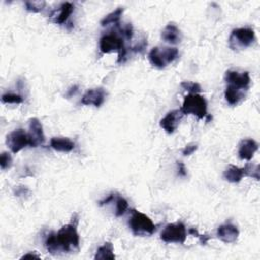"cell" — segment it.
I'll return each mask as SVG.
<instances>
[{
    "label": "cell",
    "mask_w": 260,
    "mask_h": 260,
    "mask_svg": "<svg viewBox=\"0 0 260 260\" xmlns=\"http://www.w3.org/2000/svg\"><path fill=\"white\" fill-rule=\"evenodd\" d=\"M78 216L74 214L71 221L63 225L57 233L48 235L45 241V247L51 254L59 252H74L79 250V235L77 232Z\"/></svg>",
    "instance_id": "1"
},
{
    "label": "cell",
    "mask_w": 260,
    "mask_h": 260,
    "mask_svg": "<svg viewBox=\"0 0 260 260\" xmlns=\"http://www.w3.org/2000/svg\"><path fill=\"white\" fill-rule=\"evenodd\" d=\"M184 115L192 114L198 119L207 117V102L199 93H189L184 98L183 105L180 109Z\"/></svg>",
    "instance_id": "2"
},
{
    "label": "cell",
    "mask_w": 260,
    "mask_h": 260,
    "mask_svg": "<svg viewBox=\"0 0 260 260\" xmlns=\"http://www.w3.org/2000/svg\"><path fill=\"white\" fill-rule=\"evenodd\" d=\"M129 226L135 236H150L155 232V224L144 213L133 209L129 219Z\"/></svg>",
    "instance_id": "3"
},
{
    "label": "cell",
    "mask_w": 260,
    "mask_h": 260,
    "mask_svg": "<svg viewBox=\"0 0 260 260\" xmlns=\"http://www.w3.org/2000/svg\"><path fill=\"white\" fill-rule=\"evenodd\" d=\"M178 57V49L171 47H154L148 53V60L150 64L156 68H165L167 65L173 63Z\"/></svg>",
    "instance_id": "4"
},
{
    "label": "cell",
    "mask_w": 260,
    "mask_h": 260,
    "mask_svg": "<svg viewBox=\"0 0 260 260\" xmlns=\"http://www.w3.org/2000/svg\"><path fill=\"white\" fill-rule=\"evenodd\" d=\"M256 41L255 32L250 27L234 29L229 38V46L233 50H243L250 47Z\"/></svg>",
    "instance_id": "5"
},
{
    "label": "cell",
    "mask_w": 260,
    "mask_h": 260,
    "mask_svg": "<svg viewBox=\"0 0 260 260\" xmlns=\"http://www.w3.org/2000/svg\"><path fill=\"white\" fill-rule=\"evenodd\" d=\"M244 177H252L256 180L259 179V167L258 165L247 164L243 168L230 165L223 172V178L230 183H239Z\"/></svg>",
    "instance_id": "6"
},
{
    "label": "cell",
    "mask_w": 260,
    "mask_h": 260,
    "mask_svg": "<svg viewBox=\"0 0 260 260\" xmlns=\"http://www.w3.org/2000/svg\"><path fill=\"white\" fill-rule=\"evenodd\" d=\"M187 238L186 226L183 222L178 221L174 223H169L160 233V239L165 243H185Z\"/></svg>",
    "instance_id": "7"
},
{
    "label": "cell",
    "mask_w": 260,
    "mask_h": 260,
    "mask_svg": "<svg viewBox=\"0 0 260 260\" xmlns=\"http://www.w3.org/2000/svg\"><path fill=\"white\" fill-rule=\"evenodd\" d=\"M124 38L119 31H112L105 34L100 39V50L104 54H109L112 52H122L125 49Z\"/></svg>",
    "instance_id": "8"
},
{
    "label": "cell",
    "mask_w": 260,
    "mask_h": 260,
    "mask_svg": "<svg viewBox=\"0 0 260 260\" xmlns=\"http://www.w3.org/2000/svg\"><path fill=\"white\" fill-rule=\"evenodd\" d=\"M6 144L13 153H17L26 146H29L28 133L23 129H15L7 135Z\"/></svg>",
    "instance_id": "9"
},
{
    "label": "cell",
    "mask_w": 260,
    "mask_h": 260,
    "mask_svg": "<svg viewBox=\"0 0 260 260\" xmlns=\"http://www.w3.org/2000/svg\"><path fill=\"white\" fill-rule=\"evenodd\" d=\"M224 80L228 84L234 85L243 90H248L251 78L248 71L238 72L236 70H228L224 74Z\"/></svg>",
    "instance_id": "10"
},
{
    "label": "cell",
    "mask_w": 260,
    "mask_h": 260,
    "mask_svg": "<svg viewBox=\"0 0 260 260\" xmlns=\"http://www.w3.org/2000/svg\"><path fill=\"white\" fill-rule=\"evenodd\" d=\"M28 137L29 146L38 147L45 142V134L43 131V125L38 118H30L28 120Z\"/></svg>",
    "instance_id": "11"
},
{
    "label": "cell",
    "mask_w": 260,
    "mask_h": 260,
    "mask_svg": "<svg viewBox=\"0 0 260 260\" xmlns=\"http://www.w3.org/2000/svg\"><path fill=\"white\" fill-rule=\"evenodd\" d=\"M183 113L181 110H173L170 111L159 122V126L169 134L174 133L183 117Z\"/></svg>",
    "instance_id": "12"
},
{
    "label": "cell",
    "mask_w": 260,
    "mask_h": 260,
    "mask_svg": "<svg viewBox=\"0 0 260 260\" xmlns=\"http://www.w3.org/2000/svg\"><path fill=\"white\" fill-rule=\"evenodd\" d=\"M107 92L103 87H96V88H91L88 89L83 96L81 98V104L85 106H94L96 108L101 107L105 100H106Z\"/></svg>",
    "instance_id": "13"
},
{
    "label": "cell",
    "mask_w": 260,
    "mask_h": 260,
    "mask_svg": "<svg viewBox=\"0 0 260 260\" xmlns=\"http://www.w3.org/2000/svg\"><path fill=\"white\" fill-rule=\"evenodd\" d=\"M239 234L240 233L238 228L231 222H226L224 224L219 225L216 232L217 238L225 244L235 243L239 237Z\"/></svg>",
    "instance_id": "14"
},
{
    "label": "cell",
    "mask_w": 260,
    "mask_h": 260,
    "mask_svg": "<svg viewBox=\"0 0 260 260\" xmlns=\"http://www.w3.org/2000/svg\"><path fill=\"white\" fill-rule=\"evenodd\" d=\"M258 150V143L252 138L243 139L239 144V157L241 159L250 160Z\"/></svg>",
    "instance_id": "15"
},
{
    "label": "cell",
    "mask_w": 260,
    "mask_h": 260,
    "mask_svg": "<svg viewBox=\"0 0 260 260\" xmlns=\"http://www.w3.org/2000/svg\"><path fill=\"white\" fill-rule=\"evenodd\" d=\"M74 10V5L70 2H64L60 5L57 10H54L51 13V16L54 17L53 21L57 24H64L70 17L71 13Z\"/></svg>",
    "instance_id": "16"
},
{
    "label": "cell",
    "mask_w": 260,
    "mask_h": 260,
    "mask_svg": "<svg viewBox=\"0 0 260 260\" xmlns=\"http://www.w3.org/2000/svg\"><path fill=\"white\" fill-rule=\"evenodd\" d=\"M161 39L169 44L176 45L181 42L182 32L176 24L169 23L165 26V28L161 31Z\"/></svg>",
    "instance_id": "17"
},
{
    "label": "cell",
    "mask_w": 260,
    "mask_h": 260,
    "mask_svg": "<svg viewBox=\"0 0 260 260\" xmlns=\"http://www.w3.org/2000/svg\"><path fill=\"white\" fill-rule=\"evenodd\" d=\"M246 95V90L238 88L234 85L228 84L224 90V99L231 106H236L240 104Z\"/></svg>",
    "instance_id": "18"
},
{
    "label": "cell",
    "mask_w": 260,
    "mask_h": 260,
    "mask_svg": "<svg viewBox=\"0 0 260 260\" xmlns=\"http://www.w3.org/2000/svg\"><path fill=\"white\" fill-rule=\"evenodd\" d=\"M50 146L56 151L69 152L73 150L75 144L68 137H53L50 140Z\"/></svg>",
    "instance_id": "19"
},
{
    "label": "cell",
    "mask_w": 260,
    "mask_h": 260,
    "mask_svg": "<svg viewBox=\"0 0 260 260\" xmlns=\"http://www.w3.org/2000/svg\"><path fill=\"white\" fill-rule=\"evenodd\" d=\"M123 11H124V8L118 7L114 11L110 12L109 14H107L101 20V25L102 26H108L110 24H115V25L119 24V21H120V18L122 16V14H123Z\"/></svg>",
    "instance_id": "20"
},
{
    "label": "cell",
    "mask_w": 260,
    "mask_h": 260,
    "mask_svg": "<svg viewBox=\"0 0 260 260\" xmlns=\"http://www.w3.org/2000/svg\"><path fill=\"white\" fill-rule=\"evenodd\" d=\"M114 247L111 242H106L103 246H101L95 253L94 259H114Z\"/></svg>",
    "instance_id": "21"
},
{
    "label": "cell",
    "mask_w": 260,
    "mask_h": 260,
    "mask_svg": "<svg viewBox=\"0 0 260 260\" xmlns=\"http://www.w3.org/2000/svg\"><path fill=\"white\" fill-rule=\"evenodd\" d=\"M115 202H116V211L115 214L116 216H122L126 213L127 209H128V201L119 195H116L115 197Z\"/></svg>",
    "instance_id": "22"
},
{
    "label": "cell",
    "mask_w": 260,
    "mask_h": 260,
    "mask_svg": "<svg viewBox=\"0 0 260 260\" xmlns=\"http://www.w3.org/2000/svg\"><path fill=\"white\" fill-rule=\"evenodd\" d=\"M1 101L4 104H21L23 102V98L20 94L7 92L1 96Z\"/></svg>",
    "instance_id": "23"
},
{
    "label": "cell",
    "mask_w": 260,
    "mask_h": 260,
    "mask_svg": "<svg viewBox=\"0 0 260 260\" xmlns=\"http://www.w3.org/2000/svg\"><path fill=\"white\" fill-rule=\"evenodd\" d=\"M24 5L26 10L29 12H41L46 6V2L45 1H26Z\"/></svg>",
    "instance_id": "24"
},
{
    "label": "cell",
    "mask_w": 260,
    "mask_h": 260,
    "mask_svg": "<svg viewBox=\"0 0 260 260\" xmlns=\"http://www.w3.org/2000/svg\"><path fill=\"white\" fill-rule=\"evenodd\" d=\"M181 86L185 89L188 90L190 93H199L201 91V86L197 82L193 81H183L181 83Z\"/></svg>",
    "instance_id": "25"
},
{
    "label": "cell",
    "mask_w": 260,
    "mask_h": 260,
    "mask_svg": "<svg viewBox=\"0 0 260 260\" xmlns=\"http://www.w3.org/2000/svg\"><path fill=\"white\" fill-rule=\"evenodd\" d=\"M12 165V157H11V154L9 152H2L1 155H0V167H1V170H6V169H9Z\"/></svg>",
    "instance_id": "26"
},
{
    "label": "cell",
    "mask_w": 260,
    "mask_h": 260,
    "mask_svg": "<svg viewBox=\"0 0 260 260\" xmlns=\"http://www.w3.org/2000/svg\"><path fill=\"white\" fill-rule=\"evenodd\" d=\"M146 46H147V42H146L145 39H143V40L137 42V43L135 44V46L132 47L131 50H132L133 52H136V53H142V52L144 51V49L146 48Z\"/></svg>",
    "instance_id": "27"
},
{
    "label": "cell",
    "mask_w": 260,
    "mask_h": 260,
    "mask_svg": "<svg viewBox=\"0 0 260 260\" xmlns=\"http://www.w3.org/2000/svg\"><path fill=\"white\" fill-rule=\"evenodd\" d=\"M197 148H198V146L196 143H189L184 147V149L182 150V153H183V155L188 156V155H191L193 152H195L197 150Z\"/></svg>",
    "instance_id": "28"
},
{
    "label": "cell",
    "mask_w": 260,
    "mask_h": 260,
    "mask_svg": "<svg viewBox=\"0 0 260 260\" xmlns=\"http://www.w3.org/2000/svg\"><path fill=\"white\" fill-rule=\"evenodd\" d=\"M178 171H179V175L184 177L187 175V170L185 165L182 161H178Z\"/></svg>",
    "instance_id": "29"
},
{
    "label": "cell",
    "mask_w": 260,
    "mask_h": 260,
    "mask_svg": "<svg viewBox=\"0 0 260 260\" xmlns=\"http://www.w3.org/2000/svg\"><path fill=\"white\" fill-rule=\"evenodd\" d=\"M115 197H116V194H110L107 198L100 201V205L102 206V205H105V204H109L111 201H113L115 199Z\"/></svg>",
    "instance_id": "30"
},
{
    "label": "cell",
    "mask_w": 260,
    "mask_h": 260,
    "mask_svg": "<svg viewBox=\"0 0 260 260\" xmlns=\"http://www.w3.org/2000/svg\"><path fill=\"white\" fill-rule=\"evenodd\" d=\"M197 237L199 238L200 243H201L202 245H205V244L207 243V241L210 239L208 236H206V235H200V234H198V236H197Z\"/></svg>",
    "instance_id": "31"
},
{
    "label": "cell",
    "mask_w": 260,
    "mask_h": 260,
    "mask_svg": "<svg viewBox=\"0 0 260 260\" xmlns=\"http://www.w3.org/2000/svg\"><path fill=\"white\" fill-rule=\"evenodd\" d=\"M77 88H78V86H77V85H73L70 89H68L67 96H71L72 94H75V92L77 91Z\"/></svg>",
    "instance_id": "32"
},
{
    "label": "cell",
    "mask_w": 260,
    "mask_h": 260,
    "mask_svg": "<svg viewBox=\"0 0 260 260\" xmlns=\"http://www.w3.org/2000/svg\"><path fill=\"white\" fill-rule=\"evenodd\" d=\"M28 257H29V258H31V257H32V258H39V256H38V255H35V254H30V253H29V254H26V255H24L22 258H28Z\"/></svg>",
    "instance_id": "33"
}]
</instances>
